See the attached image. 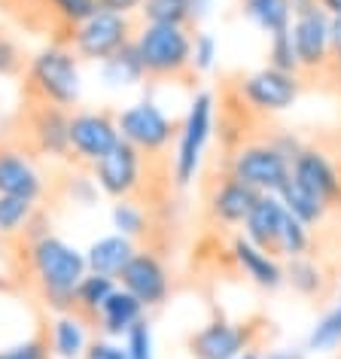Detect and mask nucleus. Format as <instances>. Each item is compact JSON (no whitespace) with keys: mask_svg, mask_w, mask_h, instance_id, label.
Masks as SVG:
<instances>
[{"mask_svg":"<svg viewBox=\"0 0 341 359\" xmlns=\"http://www.w3.org/2000/svg\"><path fill=\"white\" fill-rule=\"evenodd\" d=\"M116 283L122 286L125 292H131L143 308H161L170 295V271L156 250H138L128 265L119 271Z\"/></svg>","mask_w":341,"mask_h":359,"instance_id":"nucleus-14","label":"nucleus"},{"mask_svg":"<svg viewBox=\"0 0 341 359\" xmlns=\"http://www.w3.org/2000/svg\"><path fill=\"white\" fill-rule=\"evenodd\" d=\"M83 359H128V353H125V347L113 344L110 338H98V341H88Z\"/></svg>","mask_w":341,"mask_h":359,"instance_id":"nucleus-40","label":"nucleus"},{"mask_svg":"<svg viewBox=\"0 0 341 359\" xmlns=\"http://www.w3.org/2000/svg\"><path fill=\"white\" fill-rule=\"evenodd\" d=\"M116 286H119V283H116V277L88 271L83 280H79L76 292H74V313L79 320H86V323H95L98 311H101L104 302L116 292Z\"/></svg>","mask_w":341,"mask_h":359,"instance_id":"nucleus-25","label":"nucleus"},{"mask_svg":"<svg viewBox=\"0 0 341 359\" xmlns=\"http://www.w3.org/2000/svg\"><path fill=\"white\" fill-rule=\"evenodd\" d=\"M101 70H104V79L113 83V86H134V83H143V79H147L134 40L128 43V46H122L116 55L107 58L101 65Z\"/></svg>","mask_w":341,"mask_h":359,"instance_id":"nucleus-29","label":"nucleus"},{"mask_svg":"<svg viewBox=\"0 0 341 359\" xmlns=\"http://www.w3.org/2000/svg\"><path fill=\"white\" fill-rule=\"evenodd\" d=\"M217 65V40L210 34H192V70L195 74H208Z\"/></svg>","mask_w":341,"mask_h":359,"instance_id":"nucleus-37","label":"nucleus"},{"mask_svg":"<svg viewBox=\"0 0 341 359\" xmlns=\"http://www.w3.org/2000/svg\"><path fill=\"white\" fill-rule=\"evenodd\" d=\"M241 13L256 25L259 31L281 34L293 25V6L290 0H241Z\"/></svg>","mask_w":341,"mask_h":359,"instance_id":"nucleus-26","label":"nucleus"},{"mask_svg":"<svg viewBox=\"0 0 341 359\" xmlns=\"http://www.w3.org/2000/svg\"><path fill=\"white\" fill-rule=\"evenodd\" d=\"M46 192V180L34 165V156L25 152L19 143L0 140V195L40 201Z\"/></svg>","mask_w":341,"mask_h":359,"instance_id":"nucleus-16","label":"nucleus"},{"mask_svg":"<svg viewBox=\"0 0 341 359\" xmlns=\"http://www.w3.org/2000/svg\"><path fill=\"white\" fill-rule=\"evenodd\" d=\"M34 217H37V201L0 195V238H22L34 226Z\"/></svg>","mask_w":341,"mask_h":359,"instance_id":"nucleus-28","label":"nucleus"},{"mask_svg":"<svg viewBox=\"0 0 341 359\" xmlns=\"http://www.w3.org/2000/svg\"><path fill=\"white\" fill-rule=\"evenodd\" d=\"M143 74L149 83H180L189 79L192 70V31L174 25H147L134 34Z\"/></svg>","mask_w":341,"mask_h":359,"instance_id":"nucleus-3","label":"nucleus"},{"mask_svg":"<svg viewBox=\"0 0 341 359\" xmlns=\"http://www.w3.org/2000/svg\"><path fill=\"white\" fill-rule=\"evenodd\" d=\"M134 253H138L134 241L116 231V235H107L101 241H95V244L86 250V265H88V271H95V274L119 277V271L128 265V259Z\"/></svg>","mask_w":341,"mask_h":359,"instance_id":"nucleus-22","label":"nucleus"},{"mask_svg":"<svg viewBox=\"0 0 341 359\" xmlns=\"http://www.w3.org/2000/svg\"><path fill=\"white\" fill-rule=\"evenodd\" d=\"M238 359H265V353H259L256 347H250V350H244V353H241Z\"/></svg>","mask_w":341,"mask_h":359,"instance_id":"nucleus-44","label":"nucleus"},{"mask_svg":"<svg viewBox=\"0 0 341 359\" xmlns=\"http://www.w3.org/2000/svg\"><path fill=\"white\" fill-rule=\"evenodd\" d=\"M277 198L283 201V208H286V213H293L295 219H302L308 229H317L323 219L329 217V210L323 208V201H317L314 195L308 192V189H302L299 183L290 177L283 183V189L277 192Z\"/></svg>","mask_w":341,"mask_h":359,"instance_id":"nucleus-27","label":"nucleus"},{"mask_svg":"<svg viewBox=\"0 0 341 359\" xmlns=\"http://www.w3.org/2000/svg\"><path fill=\"white\" fill-rule=\"evenodd\" d=\"M338 347H341V304L323 313L317 326L311 329L308 341H305V350H317V353H329V350Z\"/></svg>","mask_w":341,"mask_h":359,"instance_id":"nucleus-32","label":"nucleus"},{"mask_svg":"<svg viewBox=\"0 0 341 359\" xmlns=\"http://www.w3.org/2000/svg\"><path fill=\"white\" fill-rule=\"evenodd\" d=\"M259 198V192H253L250 186H244L241 180H235L232 174H222L220 180H213L208 189V201H204V210L213 226L222 229H241L247 219V213L253 210V204Z\"/></svg>","mask_w":341,"mask_h":359,"instance_id":"nucleus-17","label":"nucleus"},{"mask_svg":"<svg viewBox=\"0 0 341 359\" xmlns=\"http://www.w3.org/2000/svg\"><path fill=\"white\" fill-rule=\"evenodd\" d=\"M290 37L293 49L299 58L302 76H326L329 67V13L326 10H314L305 15H295L290 25Z\"/></svg>","mask_w":341,"mask_h":359,"instance_id":"nucleus-15","label":"nucleus"},{"mask_svg":"<svg viewBox=\"0 0 341 359\" xmlns=\"http://www.w3.org/2000/svg\"><path fill=\"white\" fill-rule=\"evenodd\" d=\"M143 170H147V156L134 149L131 143L119 140L101 161L92 165V180L107 198L125 201V198H134V195L140 192Z\"/></svg>","mask_w":341,"mask_h":359,"instance_id":"nucleus-11","label":"nucleus"},{"mask_svg":"<svg viewBox=\"0 0 341 359\" xmlns=\"http://www.w3.org/2000/svg\"><path fill=\"white\" fill-rule=\"evenodd\" d=\"M226 174L241 180L259 195H277L290 180V158L268 140H244L241 147L229 149Z\"/></svg>","mask_w":341,"mask_h":359,"instance_id":"nucleus-5","label":"nucleus"},{"mask_svg":"<svg viewBox=\"0 0 341 359\" xmlns=\"http://www.w3.org/2000/svg\"><path fill=\"white\" fill-rule=\"evenodd\" d=\"M290 177L317 201H323L329 213L341 208V168L329 158L326 149L305 143L290 161Z\"/></svg>","mask_w":341,"mask_h":359,"instance_id":"nucleus-13","label":"nucleus"},{"mask_svg":"<svg viewBox=\"0 0 341 359\" xmlns=\"http://www.w3.org/2000/svg\"><path fill=\"white\" fill-rule=\"evenodd\" d=\"M314 229H308L302 219H295L293 213H286L283 219V231H281V250H277V256H281V262L286 259H299V256H308L311 253V244H314Z\"/></svg>","mask_w":341,"mask_h":359,"instance_id":"nucleus-31","label":"nucleus"},{"mask_svg":"<svg viewBox=\"0 0 341 359\" xmlns=\"http://www.w3.org/2000/svg\"><path fill=\"white\" fill-rule=\"evenodd\" d=\"M250 347H256V326L226 317H213L186 338L192 359H238Z\"/></svg>","mask_w":341,"mask_h":359,"instance_id":"nucleus-12","label":"nucleus"},{"mask_svg":"<svg viewBox=\"0 0 341 359\" xmlns=\"http://www.w3.org/2000/svg\"><path fill=\"white\" fill-rule=\"evenodd\" d=\"M232 259H235L238 271L247 277L253 286L265 292H274L283 286V262L265 250H259L253 241H247L244 235L232 238Z\"/></svg>","mask_w":341,"mask_h":359,"instance_id":"nucleus-18","label":"nucleus"},{"mask_svg":"<svg viewBox=\"0 0 341 359\" xmlns=\"http://www.w3.org/2000/svg\"><path fill=\"white\" fill-rule=\"evenodd\" d=\"M125 353H128V359H152V329L147 317L128 329V335H125Z\"/></svg>","mask_w":341,"mask_h":359,"instance_id":"nucleus-36","label":"nucleus"},{"mask_svg":"<svg viewBox=\"0 0 341 359\" xmlns=\"http://www.w3.org/2000/svg\"><path fill=\"white\" fill-rule=\"evenodd\" d=\"M52 347H49V335H31L0 350V359H49Z\"/></svg>","mask_w":341,"mask_h":359,"instance_id":"nucleus-35","label":"nucleus"},{"mask_svg":"<svg viewBox=\"0 0 341 359\" xmlns=\"http://www.w3.org/2000/svg\"><path fill=\"white\" fill-rule=\"evenodd\" d=\"M25 262L40 302L55 313H74V292L88 274L86 256L49 231L25 235Z\"/></svg>","mask_w":341,"mask_h":359,"instance_id":"nucleus-1","label":"nucleus"},{"mask_svg":"<svg viewBox=\"0 0 341 359\" xmlns=\"http://www.w3.org/2000/svg\"><path fill=\"white\" fill-rule=\"evenodd\" d=\"M43 6L52 19H58L70 31L98 13V0H43Z\"/></svg>","mask_w":341,"mask_h":359,"instance_id":"nucleus-33","label":"nucleus"},{"mask_svg":"<svg viewBox=\"0 0 341 359\" xmlns=\"http://www.w3.org/2000/svg\"><path fill=\"white\" fill-rule=\"evenodd\" d=\"M25 55L19 49V43H15L6 31H0V76H19L25 74Z\"/></svg>","mask_w":341,"mask_h":359,"instance_id":"nucleus-38","label":"nucleus"},{"mask_svg":"<svg viewBox=\"0 0 341 359\" xmlns=\"http://www.w3.org/2000/svg\"><path fill=\"white\" fill-rule=\"evenodd\" d=\"M67 140H70V158L92 168L95 161H101L107 152L122 140L116 113H110V110H70Z\"/></svg>","mask_w":341,"mask_h":359,"instance_id":"nucleus-10","label":"nucleus"},{"mask_svg":"<svg viewBox=\"0 0 341 359\" xmlns=\"http://www.w3.org/2000/svg\"><path fill=\"white\" fill-rule=\"evenodd\" d=\"M143 0H98V10H107V13H119V15H134L140 13Z\"/></svg>","mask_w":341,"mask_h":359,"instance_id":"nucleus-41","label":"nucleus"},{"mask_svg":"<svg viewBox=\"0 0 341 359\" xmlns=\"http://www.w3.org/2000/svg\"><path fill=\"white\" fill-rule=\"evenodd\" d=\"M116 122H119L122 140L131 143L147 158L165 156L168 147L177 140V131H180V122L168 119L152 101H140L128 110L116 113Z\"/></svg>","mask_w":341,"mask_h":359,"instance_id":"nucleus-8","label":"nucleus"},{"mask_svg":"<svg viewBox=\"0 0 341 359\" xmlns=\"http://www.w3.org/2000/svg\"><path fill=\"white\" fill-rule=\"evenodd\" d=\"M67 122H70V110L49 107V104H25L19 147L25 152H34V156L70 158Z\"/></svg>","mask_w":341,"mask_h":359,"instance_id":"nucleus-9","label":"nucleus"},{"mask_svg":"<svg viewBox=\"0 0 341 359\" xmlns=\"http://www.w3.org/2000/svg\"><path fill=\"white\" fill-rule=\"evenodd\" d=\"M265 359H305L299 350H272V353H265Z\"/></svg>","mask_w":341,"mask_h":359,"instance_id":"nucleus-42","label":"nucleus"},{"mask_svg":"<svg viewBox=\"0 0 341 359\" xmlns=\"http://www.w3.org/2000/svg\"><path fill=\"white\" fill-rule=\"evenodd\" d=\"M283 219H286V208L283 201L277 198V195H259L253 210L247 213L244 219V238L253 241L259 250H265V253L277 256V250H281V231H283ZM281 259V256H277Z\"/></svg>","mask_w":341,"mask_h":359,"instance_id":"nucleus-19","label":"nucleus"},{"mask_svg":"<svg viewBox=\"0 0 341 359\" xmlns=\"http://www.w3.org/2000/svg\"><path fill=\"white\" fill-rule=\"evenodd\" d=\"M25 104H49L74 110L79 101V58L67 43H55L37 52L25 67Z\"/></svg>","mask_w":341,"mask_h":359,"instance_id":"nucleus-2","label":"nucleus"},{"mask_svg":"<svg viewBox=\"0 0 341 359\" xmlns=\"http://www.w3.org/2000/svg\"><path fill=\"white\" fill-rule=\"evenodd\" d=\"M143 317H147V308H143L131 292H125L122 286H116V292L104 302V308L98 311L92 326L101 332L104 338H125L128 329L134 323H140Z\"/></svg>","mask_w":341,"mask_h":359,"instance_id":"nucleus-20","label":"nucleus"},{"mask_svg":"<svg viewBox=\"0 0 341 359\" xmlns=\"http://www.w3.org/2000/svg\"><path fill=\"white\" fill-rule=\"evenodd\" d=\"M320 6L326 10L329 15H341V0H320Z\"/></svg>","mask_w":341,"mask_h":359,"instance_id":"nucleus-43","label":"nucleus"},{"mask_svg":"<svg viewBox=\"0 0 341 359\" xmlns=\"http://www.w3.org/2000/svg\"><path fill=\"white\" fill-rule=\"evenodd\" d=\"M213 119H217V101H213L210 92H199L192 97L189 110H186L180 131H177V149H174V161H170V170H174V183L189 186L195 174L201 168L204 149H208V140L213 134Z\"/></svg>","mask_w":341,"mask_h":359,"instance_id":"nucleus-4","label":"nucleus"},{"mask_svg":"<svg viewBox=\"0 0 341 359\" xmlns=\"http://www.w3.org/2000/svg\"><path fill=\"white\" fill-rule=\"evenodd\" d=\"M204 0H143L140 19L147 25H174V28H192L199 22Z\"/></svg>","mask_w":341,"mask_h":359,"instance_id":"nucleus-23","label":"nucleus"},{"mask_svg":"<svg viewBox=\"0 0 341 359\" xmlns=\"http://www.w3.org/2000/svg\"><path fill=\"white\" fill-rule=\"evenodd\" d=\"M305 88V79L299 74H283L274 67H259L253 74L238 76L235 83V97L247 107L253 116H274L283 113L299 101Z\"/></svg>","mask_w":341,"mask_h":359,"instance_id":"nucleus-6","label":"nucleus"},{"mask_svg":"<svg viewBox=\"0 0 341 359\" xmlns=\"http://www.w3.org/2000/svg\"><path fill=\"white\" fill-rule=\"evenodd\" d=\"M268 67L283 70V74H299V76H302L299 58H295V49H293L290 28L281 31V34H272V37H268Z\"/></svg>","mask_w":341,"mask_h":359,"instance_id":"nucleus-34","label":"nucleus"},{"mask_svg":"<svg viewBox=\"0 0 341 359\" xmlns=\"http://www.w3.org/2000/svg\"><path fill=\"white\" fill-rule=\"evenodd\" d=\"M326 76L341 86V15H329V67Z\"/></svg>","mask_w":341,"mask_h":359,"instance_id":"nucleus-39","label":"nucleus"},{"mask_svg":"<svg viewBox=\"0 0 341 359\" xmlns=\"http://www.w3.org/2000/svg\"><path fill=\"white\" fill-rule=\"evenodd\" d=\"M283 286L299 295V299H323L329 292V277L317 259L311 256H299V259H286L283 262Z\"/></svg>","mask_w":341,"mask_h":359,"instance_id":"nucleus-21","label":"nucleus"},{"mask_svg":"<svg viewBox=\"0 0 341 359\" xmlns=\"http://www.w3.org/2000/svg\"><path fill=\"white\" fill-rule=\"evenodd\" d=\"M49 347L61 359H83L88 338H86V320L76 313H58L49 326Z\"/></svg>","mask_w":341,"mask_h":359,"instance_id":"nucleus-24","label":"nucleus"},{"mask_svg":"<svg viewBox=\"0 0 341 359\" xmlns=\"http://www.w3.org/2000/svg\"><path fill=\"white\" fill-rule=\"evenodd\" d=\"M134 34H138V25H134L131 15L98 10L92 19H86L83 25H76L70 31L67 46L76 52L79 61H98V65H104L122 46H128L134 40Z\"/></svg>","mask_w":341,"mask_h":359,"instance_id":"nucleus-7","label":"nucleus"},{"mask_svg":"<svg viewBox=\"0 0 341 359\" xmlns=\"http://www.w3.org/2000/svg\"><path fill=\"white\" fill-rule=\"evenodd\" d=\"M113 229L119 231V235L125 238H143L149 231V213L143 204L138 201H131V198H125V201H116L113 204Z\"/></svg>","mask_w":341,"mask_h":359,"instance_id":"nucleus-30","label":"nucleus"}]
</instances>
